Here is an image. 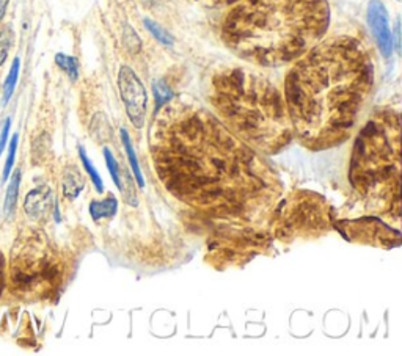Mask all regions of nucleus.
I'll return each mask as SVG.
<instances>
[{
  "label": "nucleus",
  "mask_w": 402,
  "mask_h": 356,
  "mask_svg": "<svg viewBox=\"0 0 402 356\" xmlns=\"http://www.w3.org/2000/svg\"><path fill=\"white\" fill-rule=\"evenodd\" d=\"M8 129H10V122L7 121V126H5V129H3V132H2V138H0V155H2V153H3V148H5V143H7Z\"/></svg>",
  "instance_id": "b1692460"
},
{
  "label": "nucleus",
  "mask_w": 402,
  "mask_h": 356,
  "mask_svg": "<svg viewBox=\"0 0 402 356\" xmlns=\"http://www.w3.org/2000/svg\"><path fill=\"white\" fill-rule=\"evenodd\" d=\"M11 46H13V32L10 29H3L0 32V66L7 60Z\"/></svg>",
  "instance_id": "a211bd4d"
},
{
  "label": "nucleus",
  "mask_w": 402,
  "mask_h": 356,
  "mask_svg": "<svg viewBox=\"0 0 402 356\" xmlns=\"http://www.w3.org/2000/svg\"><path fill=\"white\" fill-rule=\"evenodd\" d=\"M153 93H154V99H156V105L157 109H161L162 105L170 102L173 99V91L165 85L164 82H156L153 87Z\"/></svg>",
  "instance_id": "dca6fc26"
},
{
  "label": "nucleus",
  "mask_w": 402,
  "mask_h": 356,
  "mask_svg": "<svg viewBox=\"0 0 402 356\" xmlns=\"http://www.w3.org/2000/svg\"><path fill=\"white\" fill-rule=\"evenodd\" d=\"M16 146H18V135L13 137V140H11V144H10V154H8L7 164H5V173H3L5 179H7V176L10 175V171H11V166H13L14 154H16Z\"/></svg>",
  "instance_id": "412c9836"
},
{
  "label": "nucleus",
  "mask_w": 402,
  "mask_h": 356,
  "mask_svg": "<svg viewBox=\"0 0 402 356\" xmlns=\"http://www.w3.org/2000/svg\"><path fill=\"white\" fill-rule=\"evenodd\" d=\"M5 287H7V260L0 253V296H2Z\"/></svg>",
  "instance_id": "4be33fe9"
},
{
  "label": "nucleus",
  "mask_w": 402,
  "mask_h": 356,
  "mask_svg": "<svg viewBox=\"0 0 402 356\" xmlns=\"http://www.w3.org/2000/svg\"><path fill=\"white\" fill-rule=\"evenodd\" d=\"M65 276L62 256L41 232L21 234L11 248L7 265V286L11 296L21 300L52 297Z\"/></svg>",
  "instance_id": "423d86ee"
},
{
  "label": "nucleus",
  "mask_w": 402,
  "mask_h": 356,
  "mask_svg": "<svg viewBox=\"0 0 402 356\" xmlns=\"http://www.w3.org/2000/svg\"><path fill=\"white\" fill-rule=\"evenodd\" d=\"M52 204V194L49 188H35L27 194L24 209L29 219L33 221H41L46 219Z\"/></svg>",
  "instance_id": "1a4fd4ad"
},
{
  "label": "nucleus",
  "mask_w": 402,
  "mask_h": 356,
  "mask_svg": "<svg viewBox=\"0 0 402 356\" xmlns=\"http://www.w3.org/2000/svg\"><path fill=\"white\" fill-rule=\"evenodd\" d=\"M394 40H396V51H401V41H399V21L396 22V33H394Z\"/></svg>",
  "instance_id": "a878e982"
},
{
  "label": "nucleus",
  "mask_w": 402,
  "mask_h": 356,
  "mask_svg": "<svg viewBox=\"0 0 402 356\" xmlns=\"http://www.w3.org/2000/svg\"><path fill=\"white\" fill-rule=\"evenodd\" d=\"M18 76H19V58H14L13 66H11L10 74L7 76V80H5V87H3V101L7 102L11 98V94L14 91L16 82H18Z\"/></svg>",
  "instance_id": "4468645a"
},
{
  "label": "nucleus",
  "mask_w": 402,
  "mask_h": 356,
  "mask_svg": "<svg viewBox=\"0 0 402 356\" xmlns=\"http://www.w3.org/2000/svg\"><path fill=\"white\" fill-rule=\"evenodd\" d=\"M209 101L217 118L258 153L282 151L294 135L284 96L260 72L245 68L216 72Z\"/></svg>",
  "instance_id": "20e7f679"
},
{
  "label": "nucleus",
  "mask_w": 402,
  "mask_h": 356,
  "mask_svg": "<svg viewBox=\"0 0 402 356\" xmlns=\"http://www.w3.org/2000/svg\"><path fill=\"white\" fill-rule=\"evenodd\" d=\"M352 187L374 205L399 209L401 116L387 109L374 113L355 138L350 155Z\"/></svg>",
  "instance_id": "39448f33"
},
{
  "label": "nucleus",
  "mask_w": 402,
  "mask_h": 356,
  "mask_svg": "<svg viewBox=\"0 0 402 356\" xmlns=\"http://www.w3.org/2000/svg\"><path fill=\"white\" fill-rule=\"evenodd\" d=\"M55 61H57V65L60 68L66 71V74H68L71 79H77V61L73 57H68V55H63V54H58L57 57H55Z\"/></svg>",
  "instance_id": "6ab92c4d"
},
{
  "label": "nucleus",
  "mask_w": 402,
  "mask_h": 356,
  "mask_svg": "<svg viewBox=\"0 0 402 356\" xmlns=\"http://www.w3.org/2000/svg\"><path fill=\"white\" fill-rule=\"evenodd\" d=\"M145 25H146V29L151 32V35H153L154 38H156V40H157L159 43L165 44V46H172V44L175 43L173 36L170 35V33H168L167 30H164L161 25L156 24V22H153V21H150V19H146V21H145Z\"/></svg>",
  "instance_id": "2eb2a0df"
},
{
  "label": "nucleus",
  "mask_w": 402,
  "mask_h": 356,
  "mask_svg": "<svg viewBox=\"0 0 402 356\" xmlns=\"http://www.w3.org/2000/svg\"><path fill=\"white\" fill-rule=\"evenodd\" d=\"M79 154H80V159H82V164H84V166H85V170L88 171V175H90V177H91V181L95 182V186H96V190L98 192H104V182H102V179H101V176H99V173H98V170L95 168V166H93V164L90 162V159L87 157V154H85V151L84 149L80 148V151H79Z\"/></svg>",
  "instance_id": "f3484780"
},
{
  "label": "nucleus",
  "mask_w": 402,
  "mask_h": 356,
  "mask_svg": "<svg viewBox=\"0 0 402 356\" xmlns=\"http://www.w3.org/2000/svg\"><path fill=\"white\" fill-rule=\"evenodd\" d=\"M121 140H123V144H124V148H126V154H128L129 164L132 166V171H134L135 181H137V183H139V187H143V186H145V181H143L139 160H137V155L134 153V148H132L131 138L128 135V132H126V129H121Z\"/></svg>",
  "instance_id": "f8f14e48"
},
{
  "label": "nucleus",
  "mask_w": 402,
  "mask_h": 356,
  "mask_svg": "<svg viewBox=\"0 0 402 356\" xmlns=\"http://www.w3.org/2000/svg\"><path fill=\"white\" fill-rule=\"evenodd\" d=\"M8 2L10 0H0V22H2V19L5 18V14H7Z\"/></svg>",
  "instance_id": "393cba45"
},
{
  "label": "nucleus",
  "mask_w": 402,
  "mask_h": 356,
  "mask_svg": "<svg viewBox=\"0 0 402 356\" xmlns=\"http://www.w3.org/2000/svg\"><path fill=\"white\" fill-rule=\"evenodd\" d=\"M118 87L121 101L124 104L126 113L134 127L142 129L145 126L146 109H148V94L139 76L129 66H123L118 74Z\"/></svg>",
  "instance_id": "0eeeda50"
},
{
  "label": "nucleus",
  "mask_w": 402,
  "mask_h": 356,
  "mask_svg": "<svg viewBox=\"0 0 402 356\" xmlns=\"http://www.w3.org/2000/svg\"><path fill=\"white\" fill-rule=\"evenodd\" d=\"M19 182H21V171H16V175L11 179L8 190H7V198H5V214L13 212L16 201H18L19 194Z\"/></svg>",
  "instance_id": "ddd939ff"
},
{
  "label": "nucleus",
  "mask_w": 402,
  "mask_h": 356,
  "mask_svg": "<svg viewBox=\"0 0 402 356\" xmlns=\"http://www.w3.org/2000/svg\"><path fill=\"white\" fill-rule=\"evenodd\" d=\"M327 0H239L222 24V40L239 58L261 68L294 63L322 40Z\"/></svg>",
  "instance_id": "7ed1b4c3"
},
{
  "label": "nucleus",
  "mask_w": 402,
  "mask_h": 356,
  "mask_svg": "<svg viewBox=\"0 0 402 356\" xmlns=\"http://www.w3.org/2000/svg\"><path fill=\"white\" fill-rule=\"evenodd\" d=\"M368 25L372 32L379 51L385 58H390L393 54V35L390 30L388 11L381 0H371L366 10Z\"/></svg>",
  "instance_id": "6e6552de"
},
{
  "label": "nucleus",
  "mask_w": 402,
  "mask_h": 356,
  "mask_svg": "<svg viewBox=\"0 0 402 356\" xmlns=\"http://www.w3.org/2000/svg\"><path fill=\"white\" fill-rule=\"evenodd\" d=\"M374 88V63L360 38L337 35L297 58L284 79L294 135L313 151L343 144L360 121Z\"/></svg>",
  "instance_id": "f03ea898"
},
{
  "label": "nucleus",
  "mask_w": 402,
  "mask_h": 356,
  "mask_svg": "<svg viewBox=\"0 0 402 356\" xmlns=\"http://www.w3.org/2000/svg\"><path fill=\"white\" fill-rule=\"evenodd\" d=\"M197 2H200L203 5H208V7H231V5H234L236 2H239V0H197Z\"/></svg>",
  "instance_id": "5701e85b"
},
{
  "label": "nucleus",
  "mask_w": 402,
  "mask_h": 356,
  "mask_svg": "<svg viewBox=\"0 0 402 356\" xmlns=\"http://www.w3.org/2000/svg\"><path fill=\"white\" fill-rule=\"evenodd\" d=\"M150 146L170 194L211 219L252 223L282 193L277 171L263 155L198 105H167L154 122Z\"/></svg>",
  "instance_id": "f257e3e1"
},
{
  "label": "nucleus",
  "mask_w": 402,
  "mask_h": 356,
  "mask_svg": "<svg viewBox=\"0 0 402 356\" xmlns=\"http://www.w3.org/2000/svg\"><path fill=\"white\" fill-rule=\"evenodd\" d=\"M104 157H106V162H107V168L110 171V176H112V179L115 182V186H117L120 190H121V177H120V168H118V164L117 160H115L113 154L109 151L107 148H104Z\"/></svg>",
  "instance_id": "aec40b11"
},
{
  "label": "nucleus",
  "mask_w": 402,
  "mask_h": 356,
  "mask_svg": "<svg viewBox=\"0 0 402 356\" xmlns=\"http://www.w3.org/2000/svg\"><path fill=\"white\" fill-rule=\"evenodd\" d=\"M396 2H399V0H396Z\"/></svg>",
  "instance_id": "bb28decb"
},
{
  "label": "nucleus",
  "mask_w": 402,
  "mask_h": 356,
  "mask_svg": "<svg viewBox=\"0 0 402 356\" xmlns=\"http://www.w3.org/2000/svg\"><path fill=\"white\" fill-rule=\"evenodd\" d=\"M117 208H118V201L115 197H109L106 199H102V201H93L90 204L91 219L95 221H99L102 219H110V216H113L115 212H117Z\"/></svg>",
  "instance_id": "9b49d317"
},
{
  "label": "nucleus",
  "mask_w": 402,
  "mask_h": 356,
  "mask_svg": "<svg viewBox=\"0 0 402 356\" xmlns=\"http://www.w3.org/2000/svg\"><path fill=\"white\" fill-rule=\"evenodd\" d=\"M82 188H84V177L80 176L79 170L76 166H69L65 170L63 175V193L68 199H74L79 197Z\"/></svg>",
  "instance_id": "9d476101"
}]
</instances>
